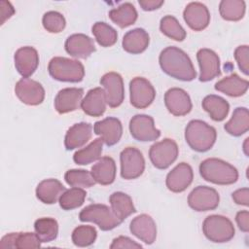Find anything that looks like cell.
Wrapping results in <instances>:
<instances>
[{"label":"cell","mask_w":249,"mask_h":249,"mask_svg":"<svg viewBox=\"0 0 249 249\" xmlns=\"http://www.w3.org/2000/svg\"><path fill=\"white\" fill-rule=\"evenodd\" d=\"M159 62L161 70L170 77L181 81H192L196 72L189 55L177 47H167L160 54Z\"/></svg>","instance_id":"cell-1"},{"label":"cell","mask_w":249,"mask_h":249,"mask_svg":"<svg viewBox=\"0 0 249 249\" xmlns=\"http://www.w3.org/2000/svg\"><path fill=\"white\" fill-rule=\"evenodd\" d=\"M199 173L205 181L217 185H231L238 179V171L233 165L216 158L202 160Z\"/></svg>","instance_id":"cell-2"},{"label":"cell","mask_w":249,"mask_h":249,"mask_svg":"<svg viewBox=\"0 0 249 249\" xmlns=\"http://www.w3.org/2000/svg\"><path fill=\"white\" fill-rule=\"evenodd\" d=\"M216 129L200 120L189 122L185 129V139L188 145L196 152H206L215 144Z\"/></svg>","instance_id":"cell-3"},{"label":"cell","mask_w":249,"mask_h":249,"mask_svg":"<svg viewBox=\"0 0 249 249\" xmlns=\"http://www.w3.org/2000/svg\"><path fill=\"white\" fill-rule=\"evenodd\" d=\"M50 75L60 82H81L85 76L84 65L75 59L62 56L53 57L48 65Z\"/></svg>","instance_id":"cell-4"},{"label":"cell","mask_w":249,"mask_h":249,"mask_svg":"<svg viewBox=\"0 0 249 249\" xmlns=\"http://www.w3.org/2000/svg\"><path fill=\"white\" fill-rule=\"evenodd\" d=\"M82 222H92L102 231H111L121 225L122 221L115 215L112 208L105 204H89L86 206L79 214Z\"/></svg>","instance_id":"cell-5"},{"label":"cell","mask_w":249,"mask_h":249,"mask_svg":"<svg viewBox=\"0 0 249 249\" xmlns=\"http://www.w3.org/2000/svg\"><path fill=\"white\" fill-rule=\"evenodd\" d=\"M202 231L205 237L216 243L230 241L235 233L231 221L222 215H210L202 224Z\"/></svg>","instance_id":"cell-6"},{"label":"cell","mask_w":249,"mask_h":249,"mask_svg":"<svg viewBox=\"0 0 249 249\" xmlns=\"http://www.w3.org/2000/svg\"><path fill=\"white\" fill-rule=\"evenodd\" d=\"M179 149L177 143L170 138L156 142L151 146L149 158L153 165L159 169H166L177 159Z\"/></svg>","instance_id":"cell-7"},{"label":"cell","mask_w":249,"mask_h":249,"mask_svg":"<svg viewBox=\"0 0 249 249\" xmlns=\"http://www.w3.org/2000/svg\"><path fill=\"white\" fill-rule=\"evenodd\" d=\"M121 176L125 180L136 179L145 169V160L142 153L134 147L124 148L120 155Z\"/></svg>","instance_id":"cell-8"},{"label":"cell","mask_w":249,"mask_h":249,"mask_svg":"<svg viewBox=\"0 0 249 249\" xmlns=\"http://www.w3.org/2000/svg\"><path fill=\"white\" fill-rule=\"evenodd\" d=\"M130 103L138 109L147 108L156 97L153 85L143 77H135L129 83Z\"/></svg>","instance_id":"cell-9"},{"label":"cell","mask_w":249,"mask_h":249,"mask_svg":"<svg viewBox=\"0 0 249 249\" xmlns=\"http://www.w3.org/2000/svg\"><path fill=\"white\" fill-rule=\"evenodd\" d=\"M220 196L218 192L207 186H197L188 196V204L195 211L214 210L219 205Z\"/></svg>","instance_id":"cell-10"},{"label":"cell","mask_w":249,"mask_h":249,"mask_svg":"<svg viewBox=\"0 0 249 249\" xmlns=\"http://www.w3.org/2000/svg\"><path fill=\"white\" fill-rule=\"evenodd\" d=\"M129 131L135 140L141 142L154 141L160 136V131L154 124V119L144 114L135 115L131 118Z\"/></svg>","instance_id":"cell-11"},{"label":"cell","mask_w":249,"mask_h":249,"mask_svg":"<svg viewBox=\"0 0 249 249\" xmlns=\"http://www.w3.org/2000/svg\"><path fill=\"white\" fill-rule=\"evenodd\" d=\"M15 92L22 103L30 106L41 104L45 98V89L42 85L29 78H21L16 84Z\"/></svg>","instance_id":"cell-12"},{"label":"cell","mask_w":249,"mask_h":249,"mask_svg":"<svg viewBox=\"0 0 249 249\" xmlns=\"http://www.w3.org/2000/svg\"><path fill=\"white\" fill-rule=\"evenodd\" d=\"M100 84L104 87L106 101L111 108L120 106L124 98V81L120 74L116 72H109L102 76Z\"/></svg>","instance_id":"cell-13"},{"label":"cell","mask_w":249,"mask_h":249,"mask_svg":"<svg viewBox=\"0 0 249 249\" xmlns=\"http://www.w3.org/2000/svg\"><path fill=\"white\" fill-rule=\"evenodd\" d=\"M164 104L167 110L174 116L181 117L189 114L192 110V101L187 93L182 89H169L164 94Z\"/></svg>","instance_id":"cell-14"},{"label":"cell","mask_w":249,"mask_h":249,"mask_svg":"<svg viewBox=\"0 0 249 249\" xmlns=\"http://www.w3.org/2000/svg\"><path fill=\"white\" fill-rule=\"evenodd\" d=\"M199 65V81L208 82L220 76V58L218 54L209 49H200L196 53Z\"/></svg>","instance_id":"cell-15"},{"label":"cell","mask_w":249,"mask_h":249,"mask_svg":"<svg viewBox=\"0 0 249 249\" xmlns=\"http://www.w3.org/2000/svg\"><path fill=\"white\" fill-rule=\"evenodd\" d=\"M93 131L107 146H113L120 141L123 135V125L119 119L107 117L94 124Z\"/></svg>","instance_id":"cell-16"},{"label":"cell","mask_w":249,"mask_h":249,"mask_svg":"<svg viewBox=\"0 0 249 249\" xmlns=\"http://www.w3.org/2000/svg\"><path fill=\"white\" fill-rule=\"evenodd\" d=\"M194 172L190 164L180 162L166 176L165 184L169 191L181 193L185 191L193 182Z\"/></svg>","instance_id":"cell-17"},{"label":"cell","mask_w":249,"mask_h":249,"mask_svg":"<svg viewBox=\"0 0 249 249\" xmlns=\"http://www.w3.org/2000/svg\"><path fill=\"white\" fill-rule=\"evenodd\" d=\"M183 17L189 27L195 31L205 29L210 21V14L207 7L199 2L189 3L183 12Z\"/></svg>","instance_id":"cell-18"},{"label":"cell","mask_w":249,"mask_h":249,"mask_svg":"<svg viewBox=\"0 0 249 249\" xmlns=\"http://www.w3.org/2000/svg\"><path fill=\"white\" fill-rule=\"evenodd\" d=\"M14 60L18 72L23 78H28L35 72L38 67L39 54L34 48L26 46L19 48L16 52Z\"/></svg>","instance_id":"cell-19"},{"label":"cell","mask_w":249,"mask_h":249,"mask_svg":"<svg viewBox=\"0 0 249 249\" xmlns=\"http://www.w3.org/2000/svg\"><path fill=\"white\" fill-rule=\"evenodd\" d=\"M84 89L79 88H66L58 91L54 98V108L59 114L73 112L81 106Z\"/></svg>","instance_id":"cell-20"},{"label":"cell","mask_w":249,"mask_h":249,"mask_svg":"<svg viewBox=\"0 0 249 249\" xmlns=\"http://www.w3.org/2000/svg\"><path fill=\"white\" fill-rule=\"evenodd\" d=\"M129 230L133 235L146 244H152L156 240L157 226L154 219L147 214L135 217L130 222Z\"/></svg>","instance_id":"cell-21"},{"label":"cell","mask_w":249,"mask_h":249,"mask_svg":"<svg viewBox=\"0 0 249 249\" xmlns=\"http://www.w3.org/2000/svg\"><path fill=\"white\" fill-rule=\"evenodd\" d=\"M64 46L67 53L77 58L85 59L95 52L93 40L82 33L70 35L66 39Z\"/></svg>","instance_id":"cell-22"},{"label":"cell","mask_w":249,"mask_h":249,"mask_svg":"<svg viewBox=\"0 0 249 249\" xmlns=\"http://www.w3.org/2000/svg\"><path fill=\"white\" fill-rule=\"evenodd\" d=\"M106 94L102 88H94L88 91L82 99L81 108L89 116L100 117L106 110Z\"/></svg>","instance_id":"cell-23"},{"label":"cell","mask_w":249,"mask_h":249,"mask_svg":"<svg viewBox=\"0 0 249 249\" xmlns=\"http://www.w3.org/2000/svg\"><path fill=\"white\" fill-rule=\"evenodd\" d=\"M41 241L33 232H10L4 235L0 241V248H39Z\"/></svg>","instance_id":"cell-24"},{"label":"cell","mask_w":249,"mask_h":249,"mask_svg":"<svg viewBox=\"0 0 249 249\" xmlns=\"http://www.w3.org/2000/svg\"><path fill=\"white\" fill-rule=\"evenodd\" d=\"M92 126L89 123H79L73 124L67 130L64 138L66 150H74L85 145L91 137Z\"/></svg>","instance_id":"cell-25"},{"label":"cell","mask_w":249,"mask_h":249,"mask_svg":"<svg viewBox=\"0 0 249 249\" xmlns=\"http://www.w3.org/2000/svg\"><path fill=\"white\" fill-rule=\"evenodd\" d=\"M149 42V34L143 28H135L124 34L122 45L125 52L138 54L148 48Z\"/></svg>","instance_id":"cell-26"},{"label":"cell","mask_w":249,"mask_h":249,"mask_svg":"<svg viewBox=\"0 0 249 249\" xmlns=\"http://www.w3.org/2000/svg\"><path fill=\"white\" fill-rule=\"evenodd\" d=\"M65 191L66 189L60 181L56 179H46L38 184L36 196L43 203L53 204Z\"/></svg>","instance_id":"cell-27"},{"label":"cell","mask_w":249,"mask_h":249,"mask_svg":"<svg viewBox=\"0 0 249 249\" xmlns=\"http://www.w3.org/2000/svg\"><path fill=\"white\" fill-rule=\"evenodd\" d=\"M116 163L111 157H102L92 167L91 175L96 183L110 185L116 178Z\"/></svg>","instance_id":"cell-28"},{"label":"cell","mask_w":249,"mask_h":249,"mask_svg":"<svg viewBox=\"0 0 249 249\" xmlns=\"http://www.w3.org/2000/svg\"><path fill=\"white\" fill-rule=\"evenodd\" d=\"M249 83L247 80L240 78L233 73L223 78L215 84V89L221 91L231 97H238L243 95L248 89Z\"/></svg>","instance_id":"cell-29"},{"label":"cell","mask_w":249,"mask_h":249,"mask_svg":"<svg viewBox=\"0 0 249 249\" xmlns=\"http://www.w3.org/2000/svg\"><path fill=\"white\" fill-rule=\"evenodd\" d=\"M202 108L210 115L211 119L216 122H221L229 114L230 104L226 99L215 94H209L202 100Z\"/></svg>","instance_id":"cell-30"},{"label":"cell","mask_w":249,"mask_h":249,"mask_svg":"<svg viewBox=\"0 0 249 249\" xmlns=\"http://www.w3.org/2000/svg\"><path fill=\"white\" fill-rule=\"evenodd\" d=\"M109 200L113 212L122 222L136 212L131 197L123 192L113 193Z\"/></svg>","instance_id":"cell-31"},{"label":"cell","mask_w":249,"mask_h":249,"mask_svg":"<svg viewBox=\"0 0 249 249\" xmlns=\"http://www.w3.org/2000/svg\"><path fill=\"white\" fill-rule=\"evenodd\" d=\"M225 130L232 136H240L247 132L249 128V114L245 107H237L234 109L231 120L226 123Z\"/></svg>","instance_id":"cell-32"},{"label":"cell","mask_w":249,"mask_h":249,"mask_svg":"<svg viewBox=\"0 0 249 249\" xmlns=\"http://www.w3.org/2000/svg\"><path fill=\"white\" fill-rule=\"evenodd\" d=\"M109 18L121 28H124L136 21L137 12L131 3L126 2L123 3L116 9H112L109 12Z\"/></svg>","instance_id":"cell-33"},{"label":"cell","mask_w":249,"mask_h":249,"mask_svg":"<svg viewBox=\"0 0 249 249\" xmlns=\"http://www.w3.org/2000/svg\"><path fill=\"white\" fill-rule=\"evenodd\" d=\"M34 230L40 241L47 243L57 237L58 224L53 218H39L34 223Z\"/></svg>","instance_id":"cell-34"},{"label":"cell","mask_w":249,"mask_h":249,"mask_svg":"<svg viewBox=\"0 0 249 249\" xmlns=\"http://www.w3.org/2000/svg\"><path fill=\"white\" fill-rule=\"evenodd\" d=\"M102 145H103V141L101 140V138L94 139L87 147L77 151L74 154L73 156L74 161L77 164L85 165L97 160L101 157Z\"/></svg>","instance_id":"cell-35"},{"label":"cell","mask_w":249,"mask_h":249,"mask_svg":"<svg viewBox=\"0 0 249 249\" xmlns=\"http://www.w3.org/2000/svg\"><path fill=\"white\" fill-rule=\"evenodd\" d=\"M219 12L224 19L237 21L245 14V2L242 0H223L220 2Z\"/></svg>","instance_id":"cell-36"},{"label":"cell","mask_w":249,"mask_h":249,"mask_svg":"<svg viewBox=\"0 0 249 249\" xmlns=\"http://www.w3.org/2000/svg\"><path fill=\"white\" fill-rule=\"evenodd\" d=\"M91 30L92 34L95 37V40L101 47H111L118 40L117 31L112 26L103 21L95 22Z\"/></svg>","instance_id":"cell-37"},{"label":"cell","mask_w":249,"mask_h":249,"mask_svg":"<svg viewBox=\"0 0 249 249\" xmlns=\"http://www.w3.org/2000/svg\"><path fill=\"white\" fill-rule=\"evenodd\" d=\"M87 196V193L81 189L73 187L62 193L59 197V205L63 210H73L80 207Z\"/></svg>","instance_id":"cell-38"},{"label":"cell","mask_w":249,"mask_h":249,"mask_svg":"<svg viewBox=\"0 0 249 249\" xmlns=\"http://www.w3.org/2000/svg\"><path fill=\"white\" fill-rule=\"evenodd\" d=\"M64 179L69 186L76 188H89L96 183L91 173L84 169H70L66 171Z\"/></svg>","instance_id":"cell-39"},{"label":"cell","mask_w":249,"mask_h":249,"mask_svg":"<svg viewBox=\"0 0 249 249\" xmlns=\"http://www.w3.org/2000/svg\"><path fill=\"white\" fill-rule=\"evenodd\" d=\"M160 31L175 41H183L186 38V31L179 21L172 16H165L160 19Z\"/></svg>","instance_id":"cell-40"},{"label":"cell","mask_w":249,"mask_h":249,"mask_svg":"<svg viewBox=\"0 0 249 249\" xmlns=\"http://www.w3.org/2000/svg\"><path fill=\"white\" fill-rule=\"evenodd\" d=\"M97 236V232L92 226H79L72 232V241L76 246L86 247L91 245Z\"/></svg>","instance_id":"cell-41"},{"label":"cell","mask_w":249,"mask_h":249,"mask_svg":"<svg viewBox=\"0 0 249 249\" xmlns=\"http://www.w3.org/2000/svg\"><path fill=\"white\" fill-rule=\"evenodd\" d=\"M42 23L44 28L51 33H59L65 28L66 25L64 17L55 11L45 13L42 18Z\"/></svg>","instance_id":"cell-42"},{"label":"cell","mask_w":249,"mask_h":249,"mask_svg":"<svg viewBox=\"0 0 249 249\" xmlns=\"http://www.w3.org/2000/svg\"><path fill=\"white\" fill-rule=\"evenodd\" d=\"M234 58L240 71L246 76L249 73V48L247 45L239 46L234 51Z\"/></svg>","instance_id":"cell-43"},{"label":"cell","mask_w":249,"mask_h":249,"mask_svg":"<svg viewBox=\"0 0 249 249\" xmlns=\"http://www.w3.org/2000/svg\"><path fill=\"white\" fill-rule=\"evenodd\" d=\"M111 249L114 248H129V249H134V248H142V245L135 242L134 240L130 239L127 236H118L113 239L112 244L110 245Z\"/></svg>","instance_id":"cell-44"},{"label":"cell","mask_w":249,"mask_h":249,"mask_svg":"<svg viewBox=\"0 0 249 249\" xmlns=\"http://www.w3.org/2000/svg\"><path fill=\"white\" fill-rule=\"evenodd\" d=\"M232 199L236 204L248 206L249 205V190L248 188H242L232 193Z\"/></svg>","instance_id":"cell-45"},{"label":"cell","mask_w":249,"mask_h":249,"mask_svg":"<svg viewBox=\"0 0 249 249\" xmlns=\"http://www.w3.org/2000/svg\"><path fill=\"white\" fill-rule=\"evenodd\" d=\"M235 221L238 228L244 231L248 232L249 231V212L247 210H242L237 212L235 216Z\"/></svg>","instance_id":"cell-46"},{"label":"cell","mask_w":249,"mask_h":249,"mask_svg":"<svg viewBox=\"0 0 249 249\" xmlns=\"http://www.w3.org/2000/svg\"><path fill=\"white\" fill-rule=\"evenodd\" d=\"M0 8H1V24H3L7 19H9L15 14V9L12 6V4L8 1H1Z\"/></svg>","instance_id":"cell-47"},{"label":"cell","mask_w":249,"mask_h":249,"mask_svg":"<svg viewBox=\"0 0 249 249\" xmlns=\"http://www.w3.org/2000/svg\"><path fill=\"white\" fill-rule=\"evenodd\" d=\"M138 3L144 11H154L159 9L164 2L162 0H139Z\"/></svg>","instance_id":"cell-48"},{"label":"cell","mask_w":249,"mask_h":249,"mask_svg":"<svg viewBox=\"0 0 249 249\" xmlns=\"http://www.w3.org/2000/svg\"><path fill=\"white\" fill-rule=\"evenodd\" d=\"M248 140H249V138H246L245 139V142H244V144H243V151H244V153H245V155L248 157L249 156V152H248Z\"/></svg>","instance_id":"cell-49"}]
</instances>
